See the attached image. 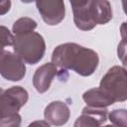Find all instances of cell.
I'll use <instances>...</instances> for the list:
<instances>
[{
	"mask_svg": "<svg viewBox=\"0 0 127 127\" xmlns=\"http://www.w3.org/2000/svg\"><path fill=\"white\" fill-rule=\"evenodd\" d=\"M52 64L64 69H72L81 76H89L96 70L99 57L91 49L76 43H64L53 51Z\"/></svg>",
	"mask_w": 127,
	"mask_h": 127,
	"instance_id": "cell-1",
	"label": "cell"
},
{
	"mask_svg": "<svg viewBox=\"0 0 127 127\" xmlns=\"http://www.w3.org/2000/svg\"><path fill=\"white\" fill-rule=\"evenodd\" d=\"M73 22L77 29L89 31L97 25L111 21L113 12L110 2L106 0H73L70 1Z\"/></svg>",
	"mask_w": 127,
	"mask_h": 127,
	"instance_id": "cell-2",
	"label": "cell"
},
{
	"mask_svg": "<svg viewBox=\"0 0 127 127\" xmlns=\"http://www.w3.org/2000/svg\"><path fill=\"white\" fill-rule=\"evenodd\" d=\"M13 50L25 64H36L45 56L46 42L38 32L16 35L14 36Z\"/></svg>",
	"mask_w": 127,
	"mask_h": 127,
	"instance_id": "cell-3",
	"label": "cell"
},
{
	"mask_svg": "<svg viewBox=\"0 0 127 127\" xmlns=\"http://www.w3.org/2000/svg\"><path fill=\"white\" fill-rule=\"evenodd\" d=\"M99 87L107 92L115 102H123L127 99V75L126 69L120 65L110 67L102 76Z\"/></svg>",
	"mask_w": 127,
	"mask_h": 127,
	"instance_id": "cell-4",
	"label": "cell"
},
{
	"mask_svg": "<svg viewBox=\"0 0 127 127\" xmlns=\"http://www.w3.org/2000/svg\"><path fill=\"white\" fill-rule=\"evenodd\" d=\"M29 93L22 86H12L0 91V120L18 113L28 102Z\"/></svg>",
	"mask_w": 127,
	"mask_h": 127,
	"instance_id": "cell-5",
	"label": "cell"
},
{
	"mask_svg": "<svg viewBox=\"0 0 127 127\" xmlns=\"http://www.w3.org/2000/svg\"><path fill=\"white\" fill-rule=\"evenodd\" d=\"M0 74L7 80L20 81L26 75L24 61L15 53L3 50L0 52Z\"/></svg>",
	"mask_w": 127,
	"mask_h": 127,
	"instance_id": "cell-6",
	"label": "cell"
},
{
	"mask_svg": "<svg viewBox=\"0 0 127 127\" xmlns=\"http://www.w3.org/2000/svg\"><path fill=\"white\" fill-rule=\"evenodd\" d=\"M36 7L44 22L50 26L58 25L64 19L65 6L62 0H39Z\"/></svg>",
	"mask_w": 127,
	"mask_h": 127,
	"instance_id": "cell-7",
	"label": "cell"
},
{
	"mask_svg": "<svg viewBox=\"0 0 127 127\" xmlns=\"http://www.w3.org/2000/svg\"><path fill=\"white\" fill-rule=\"evenodd\" d=\"M107 108L85 106L81 115L76 118L73 127H101L107 120Z\"/></svg>",
	"mask_w": 127,
	"mask_h": 127,
	"instance_id": "cell-8",
	"label": "cell"
},
{
	"mask_svg": "<svg viewBox=\"0 0 127 127\" xmlns=\"http://www.w3.org/2000/svg\"><path fill=\"white\" fill-rule=\"evenodd\" d=\"M44 117L50 125L63 126L67 123L70 117V110L68 106L63 101H52L46 106Z\"/></svg>",
	"mask_w": 127,
	"mask_h": 127,
	"instance_id": "cell-9",
	"label": "cell"
},
{
	"mask_svg": "<svg viewBox=\"0 0 127 127\" xmlns=\"http://www.w3.org/2000/svg\"><path fill=\"white\" fill-rule=\"evenodd\" d=\"M58 68L52 63H47L38 67L33 75V85L39 93L46 92L57 75Z\"/></svg>",
	"mask_w": 127,
	"mask_h": 127,
	"instance_id": "cell-10",
	"label": "cell"
},
{
	"mask_svg": "<svg viewBox=\"0 0 127 127\" xmlns=\"http://www.w3.org/2000/svg\"><path fill=\"white\" fill-rule=\"evenodd\" d=\"M82 99L86 103V106L96 108H106L107 106L115 103L113 98L100 87H94L86 90L82 94Z\"/></svg>",
	"mask_w": 127,
	"mask_h": 127,
	"instance_id": "cell-11",
	"label": "cell"
},
{
	"mask_svg": "<svg viewBox=\"0 0 127 127\" xmlns=\"http://www.w3.org/2000/svg\"><path fill=\"white\" fill-rule=\"evenodd\" d=\"M37 28V22L29 17H22L16 20L12 27V32L16 35L27 34L30 32H34Z\"/></svg>",
	"mask_w": 127,
	"mask_h": 127,
	"instance_id": "cell-12",
	"label": "cell"
},
{
	"mask_svg": "<svg viewBox=\"0 0 127 127\" xmlns=\"http://www.w3.org/2000/svg\"><path fill=\"white\" fill-rule=\"evenodd\" d=\"M108 118L115 127H126L127 112L125 109H114L108 114Z\"/></svg>",
	"mask_w": 127,
	"mask_h": 127,
	"instance_id": "cell-13",
	"label": "cell"
},
{
	"mask_svg": "<svg viewBox=\"0 0 127 127\" xmlns=\"http://www.w3.org/2000/svg\"><path fill=\"white\" fill-rule=\"evenodd\" d=\"M14 36L12 32L5 26L0 25V52L5 49V47L13 46Z\"/></svg>",
	"mask_w": 127,
	"mask_h": 127,
	"instance_id": "cell-14",
	"label": "cell"
},
{
	"mask_svg": "<svg viewBox=\"0 0 127 127\" xmlns=\"http://www.w3.org/2000/svg\"><path fill=\"white\" fill-rule=\"evenodd\" d=\"M22 117L19 113L12 114L0 120V127H21Z\"/></svg>",
	"mask_w": 127,
	"mask_h": 127,
	"instance_id": "cell-15",
	"label": "cell"
},
{
	"mask_svg": "<svg viewBox=\"0 0 127 127\" xmlns=\"http://www.w3.org/2000/svg\"><path fill=\"white\" fill-rule=\"evenodd\" d=\"M11 1L9 0H4V1H0V15H5L6 13H8L10 11L11 8Z\"/></svg>",
	"mask_w": 127,
	"mask_h": 127,
	"instance_id": "cell-16",
	"label": "cell"
},
{
	"mask_svg": "<svg viewBox=\"0 0 127 127\" xmlns=\"http://www.w3.org/2000/svg\"><path fill=\"white\" fill-rule=\"evenodd\" d=\"M28 127H51L46 120H36L28 125Z\"/></svg>",
	"mask_w": 127,
	"mask_h": 127,
	"instance_id": "cell-17",
	"label": "cell"
},
{
	"mask_svg": "<svg viewBox=\"0 0 127 127\" xmlns=\"http://www.w3.org/2000/svg\"><path fill=\"white\" fill-rule=\"evenodd\" d=\"M103 127H115V126H113V125H105Z\"/></svg>",
	"mask_w": 127,
	"mask_h": 127,
	"instance_id": "cell-18",
	"label": "cell"
}]
</instances>
